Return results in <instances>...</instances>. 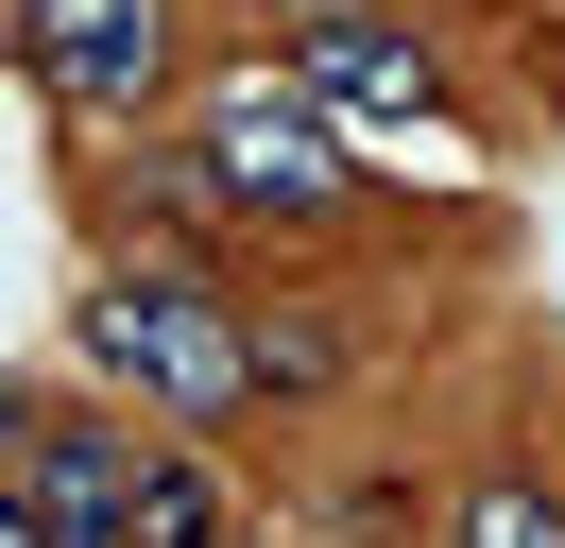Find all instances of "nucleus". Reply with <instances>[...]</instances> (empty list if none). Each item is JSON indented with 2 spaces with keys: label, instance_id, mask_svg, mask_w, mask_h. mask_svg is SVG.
<instances>
[{
  "label": "nucleus",
  "instance_id": "obj_7",
  "mask_svg": "<svg viewBox=\"0 0 565 548\" xmlns=\"http://www.w3.org/2000/svg\"><path fill=\"white\" fill-rule=\"evenodd\" d=\"M0 548H35V514H18V479H0Z\"/></svg>",
  "mask_w": 565,
  "mask_h": 548
},
{
  "label": "nucleus",
  "instance_id": "obj_1",
  "mask_svg": "<svg viewBox=\"0 0 565 548\" xmlns=\"http://www.w3.org/2000/svg\"><path fill=\"white\" fill-rule=\"evenodd\" d=\"M70 342H86V377H104V394L172 411V429H223V411H257V326H241V308H223L189 257L104 274V292L70 308Z\"/></svg>",
  "mask_w": 565,
  "mask_h": 548
},
{
  "label": "nucleus",
  "instance_id": "obj_6",
  "mask_svg": "<svg viewBox=\"0 0 565 548\" xmlns=\"http://www.w3.org/2000/svg\"><path fill=\"white\" fill-rule=\"evenodd\" d=\"M446 548H565V514H548V497H462Z\"/></svg>",
  "mask_w": 565,
  "mask_h": 548
},
{
  "label": "nucleus",
  "instance_id": "obj_8",
  "mask_svg": "<svg viewBox=\"0 0 565 548\" xmlns=\"http://www.w3.org/2000/svg\"><path fill=\"white\" fill-rule=\"evenodd\" d=\"M275 18H360V0H275Z\"/></svg>",
  "mask_w": 565,
  "mask_h": 548
},
{
  "label": "nucleus",
  "instance_id": "obj_3",
  "mask_svg": "<svg viewBox=\"0 0 565 548\" xmlns=\"http://www.w3.org/2000/svg\"><path fill=\"white\" fill-rule=\"evenodd\" d=\"M18 68L70 120H138L172 86V0H18Z\"/></svg>",
  "mask_w": 565,
  "mask_h": 548
},
{
  "label": "nucleus",
  "instance_id": "obj_5",
  "mask_svg": "<svg viewBox=\"0 0 565 548\" xmlns=\"http://www.w3.org/2000/svg\"><path fill=\"white\" fill-rule=\"evenodd\" d=\"M0 479L35 514V548H120V497H138V445L104 411H52V429H0Z\"/></svg>",
  "mask_w": 565,
  "mask_h": 548
},
{
  "label": "nucleus",
  "instance_id": "obj_4",
  "mask_svg": "<svg viewBox=\"0 0 565 548\" xmlns=\"http://www.w3.org/2000/svg\"><path fill=\"white\" fill-rule=\"evenodd\" d=\"M291 86H309L343 137H412V120H446V52H428L394 0H360V18H291Z\"/></svg>",
  "mask_w": 565,
  "mask_h": 548
},
{
  "label": "nucleus",
  "instance_id": "obj_2",
  "mask_svg": "<svg viewBox=\"0 0 565 548\" xmlns=\"http://www.w3.org/2000/svg\"><path fill=\"white\" fill-rule=\"evenodd\" d=\"M189 155H206V189L275 205V223H326V205L360 189V137L326 120L309 86H206V120H189Z\"/></svg>",
  "mask_w": 565,
  "mask_h": 548
}]
</instances>
